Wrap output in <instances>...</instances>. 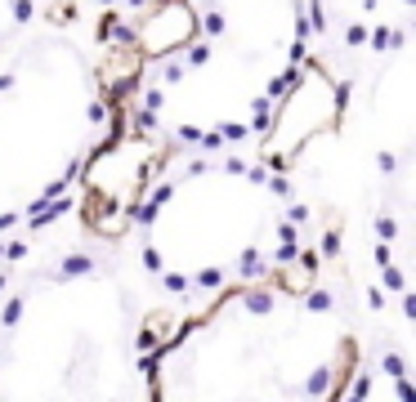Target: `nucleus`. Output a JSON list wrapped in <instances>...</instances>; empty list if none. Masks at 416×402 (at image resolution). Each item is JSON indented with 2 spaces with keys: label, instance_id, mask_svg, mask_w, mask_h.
<instances>
[]
</instances>
